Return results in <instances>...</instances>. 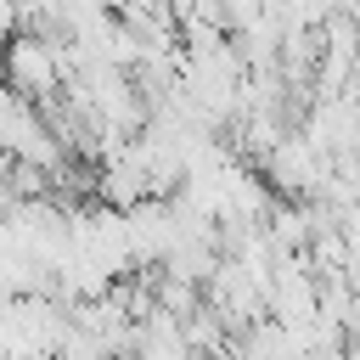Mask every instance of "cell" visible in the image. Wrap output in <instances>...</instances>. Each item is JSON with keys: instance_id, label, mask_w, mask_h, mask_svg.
<instances>
[{"instance_id": "obj_1", "label": "cell", "mask_w": 360, "mask_h": 360, "mask_svg": "<svg viewBox=\"0 0 360 360\" xmlns=\"http://www.w3.org/2000/svg\"><path fill=\"white\" fill-rule=\"evenodd\" d=\"M11 73H17V90H51V79H56L51 51L34 45V39H17V51H11Z\"/></svg>"}]
</instances>
